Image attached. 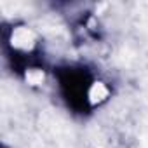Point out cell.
Listing matches in <instances>:
<instances>
[{"label": "cell", "instance_id": "cell-1", "mask_svg": "<svg viewBox=\"0 0 148 148\" xmlns=\"http://www.w3.org/2000/svg\"><path fill=\"white\" fill-rule=\"evenodd\" d=\"M59 92L75 113H87L94 105L96 80L84 66H63L56 71Z\"/></svg>", "mask_w": 148, "mask_h": 148}]
</instances>
